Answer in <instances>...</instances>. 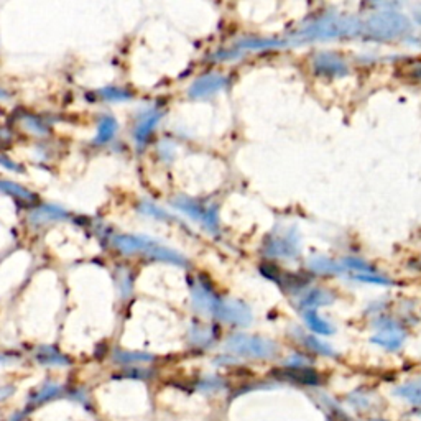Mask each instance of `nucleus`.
<instances>
[{"instance_id": "nucleus-2", "label": "nucleus", "mask_w": 421, "mask_h": 421, "mask_svg": "<svg viewBox=\"0 0 421 421\" xmlns=\"http://www.w3.org/2000/svg\"><path fill=\"white\" fill-rule=\"evenodd\" d=\"M229 351L239 354V356L254 357V359H270L277 354V345L272 341L252 338V336L237 334L227 341Z\"/></svg>"}, {"instance_id": "nucleus-13", "label": "nucleus", "mask_w": 421, "mask_h": 421, "mask_svg": "<svg viewBox=\"0 0 421 421\" xmlns=\"http://www.w3.org/2000/svg\"><path fill=\"white\" fill-rule=\"evenodd\" d=\"M24 123H25V127L28 128L30 132H32V134H37V135H46L48 128H46L45 123H43L42 121H40V119H37V117H32V115H26V117L24 119Z\"/></svg>"}, {"instance_id": "nucleus-10", "label": "nucleus", "mask_w": 421, "mask_h": 421, "mask_svg": "<svg viewBox=\"0 0 421 421\" xmlns=\"http://www.w3.org/2000/svg\"><path fill=\"white\" fill-rule=\"evenodd\" d=\"M372 341H374L375 344L382 345V347H385V349L395 351V349H398L402 345L403 338L395 331H385V332H380L379 336H375Z\"/></svg>"}, {"instance_id": "nucleus-7", "label": "nucleus", "mask_w": 421, "mask_h": 421, "mask_svg": "<svg viewBox=\"0 0 421 421\" xmlns=\"http://www.w3.org/2000/svg\"><path fill=\"white\" fill-rule=\"evenodd\" d=\"M224 83H225L224 79L219 76H206L194 83L191 89H189V92H191V96H194V97L207 96V94H211V92L219 91L221 87L224 86Z\"/></svg>"}, {"instance_id": "nucleus-12", "label": "nucleus", "mask_w": 421, "mask_h": 421, "mask_svg": "<svg viewBox=\"0 0 421 421\" xmlns=\"http://www.w3.org/2000/svg\"><path fill=\"white\" fill-rule=\"evenodd\" d=\"M307 321H308V326L311 327L313 331L319 332V334H331V332H332V327L327 325L326 321L319 319L314 313L307 314Z\"/></svg>"}, {"instance_id": "nucleus-9", "label": "nucleus", "mask_w": 421, "mask_h": 421, "mask_svg": "<svg viewBox=\"0 0 421 421\" xmlns=\"http://www.w3.org/2000/svg\"><path fill=\"white\" fill-rule=\"evenodd\" d=\"M395 393L398 397L409 400V403L415 405L416 409H421V385L420 384H415V382L405 384V385H402V387H398L395 390Z\"/></svg>"}, {"instance_id": "nucleus-11", "label": "nucleus", "mask_w": 421, "mask_h": 421, "mask_svg": "<svg viewBox=\"0 0 421 421\" xmlns=\"http://www.w3.org/2000/svg\"><path fill=\"white\" fill-rule=\"evenodd\" d=\"M101 96L104 97L105 101H114V103H119V101H128L132 99L130 92L119 89V87H105V89L101 91Z\"/></svg>"}, {"instance_id": "nucleus-14", "label": "nucleus", "mask_w": 421, "mask_h": 421, "mask_svg": "<svg viewBox=\"0 0 421 421\" xmlns=\"http://www.w3.org/2000/svg\"><path fill=\"white\" fill-rule=\"evenodd\" d=\"M40 359H42L43 362H50V364H66L65 357L60 356V354H43V356H40Z\"/></svg>"}, {"instance_id": "nucleus-16", "label": "nucleus", "mask_w": 421, "mask_h": 421, "mask_svg": "<svg viewBox=\"0 0 421 421\" xmlns=\"http://www.w3.org/2000/svg\"><path fill=\"white\" fill-rule=\"evenodd\" d=\"M0 99H8V94L6 91H0Z\"/></svg>"}, {"instance_id": "nucleus-6", "label": "nucleus", "mask_w": 421, "mask_h": 421, "mask_svg": "<svg viewBox=\"0 0 421 421\" xmlns=\"http://www.w3.org/2000/svg\"><path fill=\"white\" fill-rule=\"evenodd\" d=\"M117 128H119V123L112 117V115H104V117L99 121V126H97V134H96L94 144H97V145L108 144V141L112 140L115 134H117Z\"/></svg>"}, {"instance_id": "nucleus-4", "label": "nucleus", "mask_w": 421, "mask_h": 421, "mask_svg": "<svg viewBox=\"0 0 421 421\" xmlns=\"http://www.w3.org/2000/svg\"><path fill=\"white\" fill-rule=\"evenodd\" d=\"M280 379L288 380L291 384H300V385H309V387H316L321 384V377L318 372L308 367H295V369H286L280 372Z\"/></svg>"}, {"instance_id": "nucleus-3", "label": "nucleus", "mask_w": 421, "mask_h": 421, "mask_svg": "<svg viewBox=\"0 0 421 421\" xmlns=\"http://www.w3.org/2000/svg\"><path fill=\"white\" fill-rule=\"evenodd\" d=\"M66 217H68V212H66L63 207L55 205H43L37 207V209L30 214V223L35 225H45L58 223V221H63Z\"/></svg>"}, {"instance_id": "nucleus-15", "label": "nucleus", "mask_w": 421, "mask_h": 421, "mask_svg": "<svg viewBox=\"0 0 421 421\" xmlns=\"http://www.w3.org/2000/svg\"><path fill=\"white\" fill-rule=\"evenodd\" d=\"M0 165L8 168V170H15L17 173H22V166L17 165L15 162H12V160H8L7 157H0Z\"/></svg>"}, {"instance_id": "nucleus-1", "label": "nucleus", "mask_w": 421, "mask_h": 421, "mask_svg": "<svg viewBox=\"0 0 421 421\" xmlns=\"http://www.w3.org/2000/svg\"><path fill=\"white\" fill-rule=\"evenodd\" d=\"M114 246L117 247L122 254H137V252H140V254L152 257L155 260H163V262H171V264L183 262V259H181L178 254L165 249V247L158 246L157 242L150 241L147 237L115 236Z\"/></svg>"}, {"instance_id": "nucleus-5", "label": "nucleus", "mask_w": 421, "mask_h": 421, "mask_svg": "<svg viewBox=\"0 0 421 421\" xmlns=\"http://www.w3.org/2000/svg\"><path fill=\"white\" fill-rule=\"evenodd\" d=\"M160 117H162V114L157 112V110H152V112L145 114L144 117L140 119L139 123H137V128H135V140L137 144H145L147 141V139L150 137V134L153 132L155 126H157Z\"/></svg>"}, {"instance_id": "nucleus-8", "label": "nucleus", "mask_w": 421, "mask_h": 421, "mask_svg": "<svg viewBox=\"0 0 421 421\" xmlns=\"http://www.w3.org/2000/svg\"><path fill=\"white\" fill-rule=\"evenodd\" d=\"M0 191L8 194V196L17 199V201L26 203V205L37 201V196H35L30 189H26L17 183H12V181H0Z\"/></svg>"}]
</instances>
